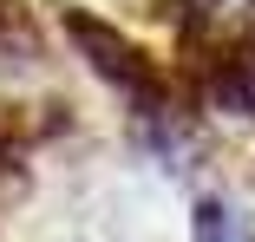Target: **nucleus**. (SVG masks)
<instances>
[{
  "label": "nucleus",
  "instance_id": "3",
  "mask_svg": "<svg viewBox=\"0 0 255 242\" xmlns=\"http://www.w3.org/2000/svg\"><path fill=\"white\" fill-rule=\"evenodd\" d=\"M183 7H190V26H210V20H223L229 7H249V13H255V0H183Z\"/></svg>",
  "mask_w": 255,
  "mask_h": 242
},
{
  "label": "nucleus",
  "instance_id": "1",
  "mask_svg": "<svg viewBox=\"0 0 255 242\" xmlns=\"http://www.w3.org/2000/svg\"><path fill=\"white\" fill-rule=\"evenodd\" d=\"M203 92H210V105L255 118V39L216 46V53L203 59Z\"/></svg>",
  "mask_w": 255,
  "mask_h": 242
},
{
  "label": "nucleus",
  "instance_id": "2",
  "mask_svg": "<svg viewBox=\"0 0 255 242\" xmlns=\"http://www.w3.org/2000/svg\"><path fill=\"white\" fill-rule=\"evenodd\" d=\"M196 242H255V223L223 197H203L196 203Z\"/></svg>",
  "mask_w": 255,
  "mask_h": 242
}]
</instances>
